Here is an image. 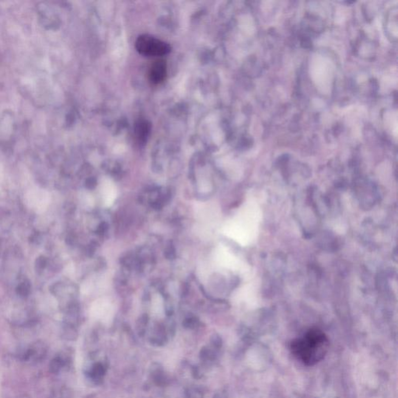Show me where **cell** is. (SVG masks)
<instances>
[{"instance_id": "1", "label": "cell", "mask_w": 398, "mask_h": 398, "mask_svg": "<svg viewBox=\"0 0 398 398\" xmlns=\"http://www.w3.org/2000/svg\"><path fill=\"white\" fill-rule=\"evenodd\" d=\"M329 349V340L322 331L309 330L302 337L292 341L290 350L292 355L306 366H314L325 359Z\"/></svg>"}, {"instance_id": "2", "label": "cell", "mask_w": 398, "mask_h": 398, "mask_svg": "<svg viewBox=\"0 0 398 398\" xmlns=\"http://www.w3.org/2000/svg\"><path fill=\"white\" fill-rule=\"evenodd\" d=\"M135 48L145 56H165L171 51L168 43L149 35L139 36L135 42Z\"/></svg>"}, {"instance_id": "3", "label": "cell", "mask_w": 398, "mask_h": 398, "mask_svg": "<svg viewBox=\"0 0 398 398\" xmlns=\"http://www.w3.org/2000/svg\"><path fill=\"white\" fill-rule=\"evenodd\" d=\"M27 202L37 212H43L50 203V195L43 190L31 191L27 194Z\"/></svg>"}, {"instance_id": "4", "label": "cell", "mask_w": 398, "mask_h": 398, "mask_svg": "<svg viewBox=\"0 0 398 398\" xmlns=\"http://www.w3.org/2000/svg\"><path fill=\"white\" fill-rule=\"evenodd\" d=\"M167 76V63L163 59H158L150 67L149 78L153 84H160Z\"/></svg>"}, {"instance_id": "5", "label": "cell", "mask_w": 398, "mask_h": 398, "mask_svg": "<svg viewBox=\"0 0 398 398\" xmlns=\"http://www.w3.org/2000/svg\"><path fill=\"white\" fill-rule=\"evenodd\" d=\"M150 124H147V121H139L136 125V135H137L138 139H139L140 143H144L147 138L148 134L150 132Z\"/></svg>"}]
</instances>
